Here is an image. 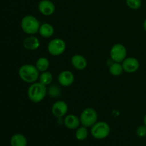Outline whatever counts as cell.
Listing matches in <instances>:
<instances>
[{"label": "cell", "instance_id": "obj_9", "mask_svg": "<svg viewBox=\"0 0 146 146\" xmlns=\"http://www.w3.org/2000/svg\"><path fill=\"white\" fill-rule=\"evenodd\" d=\"M68 109V105L65 101H58L53 104L51 107V113L56 118H61L67 113Z\"/></svg>", "mask_w": 146, "mask_h": 146}, {"label": "cell", "instance_id": "obj_20", "mask_svg": "<svg viewBox=\"0 0 146 146\" xmlns=\"http://www.w3.org/2000/svg\"><path fill=\"white\" fill-rule=\"evenodd\" d=\"M75 135L76 138L79 141H83L86 139L88 135V131L86 127L84 126V125L78 127L76 131Z\"/></svg>", "mask_w": 146, "mask_h": 146}, {"label": "cell", "instance_id": "obj_16", "mask_svg": "<svg viewBox=\"0 0 146 146\" xmlns=\"http://www.w3.org/2000/svg\"><path fill=\"white\" fill-rule=\"evenodd\" d=\"M10 144L11 146H27V139L22 134H14L11 136Z\"/></svg>", "mask_w": 146, "mask_h": 146}, {"label": "cell", "instance_id": "obj_22", "mask_svg": "<svg viewBox=\"0 0 146 146\" xmlns=\"http://www.w3.org/2000/svg\"><path fill=\"white\" fill-rule=\"evenodd\" d=\"M136 135L139 138L146 137V125H141L138 126L136 129Z\"/></svg>", "mask_w": 146, "mask_h": 146}, {"label": "cell", "instance_id": "obj_23", "mask_svg": "<svg viewBox=\"0 0 146 146\" xmlns=\"http://www.w3.org/2000/svg\"><path fill=\"white\" fill-rule=\"evenodd\" d=\"M49 94L50 95H51V96H54V97L57 96L59 95L60 94L59 88H58V87L52 86L51 88H50Z\"/></svg>", "mask_w": 146, "mask_h": 146}, {"label": "cell", "instance_id": "obj_25", "mask_svg": "<svg viewBox=\"0 0 146 146\" xmlns=\"http://www.w3.org/2000/svg\"><path fill=\"white\" fill-rule=\"evenodd\" d=\"M143 123L144 125H146V114L145 115V116H144V118H143Z\"/></svg>", "mask_w": 146, "mask_h": 146}, {"label": "cell", "instance_id": "obj_24", "mask_svg": "<svg viewBox=\"0 0 146 146\" xmlns=\"http://www.w3.org/2000/svg\"><path fill=\"white\" fill-rule=\"evenodd\" d=\"M143 29H145V31H146V19L145 20H144L143 24Z\"/></svg>", "mask_w": 146, "mask_h": 146}, {"label": "cell", "instance_id": "obj_1", "mask_svg": "<svg viewBox=\"0 0 146 146\" xmlns=\"http://www.w3.org/2000/svg\"><path fill=\"white\" fill-rule=\"evenodd\" d=\"M46 87L39 81L31 84L27 90L29 99L33 103H39L42 101L46 96Z\"/></svg>", "mask_w": 146, "mask_h": 146}, {"label": "cell", "instance_id": "obj_8", "mask_svg": "<svg viewBox=\"0 0 146 146\" xmlns=\"http://www.w3.org/2000/svg\"><path fill=\"white\" fill-rule=\"evenodd\" d=\"M122 66L124 71L128 74H133L139 69L140 62L134 57H126L122 62Z\"/></svg>", "mask_w": 146, "mask_h": 146}, {"label": "cell", "instance_id": "obj_14", "mask_svg": "<svg viewBox=\"0 0 146 146\" xmlns=\"http://www.w3.org/2000/svg\"><path fill=\"white\" fill-rule=\"evenodd\" d=\"M64 123L67 128L71 130L77 129L81 124L80 118L74 114L66 115L64 120Z\"/></svg>", "mask_w": 146, "mask_h": 146}, {"label": "cell", "instance_id": "obj_21", "mask_svg": "<svg viewBox=\"0 0 146 146\" xmlns=\"http://www.w3.org/2000/svg\"><path fill=\"white\" fill-rule=\"evenodd\" d=\"M125 3L130 9L134 10L138 9L142 6L141 0H125Z\"/></svg>", "mask_w": 146, "mask_h": 146}, {"label": "cell", "instance_id": "obj_15", "mask_svg": "<svg viewBox=\"0 0 146 146\" xmlns=\"http://www.w3.org/2000/svg\"><path fill=\"white\" fill-rule=\"evenodd\" d=\"M38 33L44 38H50L54 34V28L51 24L44 23L40 26Z\"/></svg>", "mask_w": 146, "mask_h": 146}, {"label": "cell", "instance_id": "obj_12", "mask_svg": "<svg viewBox=\"0 0 146 146\" xmlns=\"http://www.w3.org/2000/svg\"><path fill=\"white\" fill-rule=\"evenodd\" d=\"M71 63L74 68L79 71L85 69L88 64L86 58L81 54H75L71 58Z\"/></svg>", "mask_w": 146, "mask_h": 146}, {"label": "cell", "instance_id": "obj_10", "mask_svg": "<svg viewBox=\"0 0 146 146\" xmlns=\"http://www.w3.org/2000/svg\"><path fill=\"white\" fill-rule=\"evenodd\" d=\"M38 9L41 14L48 17L54 14L56 10V7L54 3L50 0H41L38 3Z\"/></svg>", "mask_w": 146, "mask_h": 146}, {"label": "cell", "instance_id": "obj_3", "mask_svg": "<svg viewBox=\"0 0 146 146\" xmlns=\"http://www.w3.org/2000/svg\"><path fill=\"white\" fill-rule=\"evenodd\" d=\"M40 26L38 20L32 15L25 16L21 21V29L28 35H34L38 33Z\"/></svg>", "mask_w": 146, "mask_h": 146}, {"label": "cell", "instance_id": "obj_7", "mask_svg": "<svg viewBox=\"0 0 146 146\" xmlns=\"http://www.w3.org/2000/svg\"><path fill=\"white\" fill-rule=\"evenodd\" d=\"M110 56L113 62L122 63L127 56V50L122 44H115L111 47Z\"/></svg>", "mask_w": 146, "mask_h": 146}, {"label": "cell", "instance_id": "obj_4", "mask_svg": "<svg viewBox=\"0 0 146 146\" xmlns=\"http://www.w3.org/2000/svg\"><path fill=\"white\" fill-rule=\"evenodd\" d=\"M111 132L110 125L104 121L96 122L91 127V133L92 136L97 140L105 139Z\"/></svg>", "mask_w": 146, "mask_h": 146}, {"label": "cell", "instance_id": "obj_11", "mask_svg": "<svg viewBox=\"0 0 146 146\" xmlns=\"http://www.w3.org/2000/svg\"><path fill=\"white\" fill-rule=\"evenodd\" d=\"M75 80L74 74L71 71L65 70L61 71L58 76V81L62 86L68 87L72 85Z\"/></svg>", "mask_w": 146, "mask_h": 146}, {"label": "cell", "instance_id": "obj_2", "mask_svg": "<svg viewBox=\"0 0 146 146\" xmlns=\"http://www.w3.org/2000/svg\"><path fill=\"white\" fill-rule=\"evenodd\" d=\"M19 76L24 82L33 84L36 82L39 78V71L36 66L32 64H24L19 69Z\"/></svg>", "mask_w": 146, "mask_h": 146}, {"label": "cell", "instance_id": "obj_13", "mask_svg": "<svg viewBox=\"0 0 146 146\" xmlns=\"http://www.w3.org/2000/svg\"><path fill=\"white\" fill-rule=\"evenodd\" d=\"M23 46L28 51H35L39 48L40 41L36 36L34 35H30L29 36L24 38Z\"/></svg>", "mask_w": 146, "mask_h": 146}, {"label": "cell", "instance_id": "obj_17", "mask_svg": "<svg viewBox=\"0 0 146 146\" xmlns=\"http://www.w3.org/2000/svg\"><path fill=\"white\" fill-rule=\"evenodd\" d=\"M35 66L39 72H44L49 68L50 63L48 58L46 57H40L36 61Z\"/></svg>", "mask_w": 146, "mask_h": 146}, {"label": "cell", "instance_id": "obj_19", "mask_svg": "<svg viewBox=\"0 0 146 146\" xmlns=\"http://www.w3.org/2000/svg\"><path fill=\"white\" fill-rule=\"evenodd\" d=\"M38 81L42 84L46 86L50 85L53 81V75L50 71H46L44 72H41V74L39 75Z\"/></svg>", "mask_w": 146, "mask_h": 146}, {"label": "cell", "instance_id": "obj_5", "mask_svg": "<svg viewBox=\"0 0 146 146\" xmlns=\"http://www.w3.org/2000/svg\"><path fill=\"white\" fill-rule=\"evenodd\" d=\"M98 121V113L93 108H85L81 112L80 115V121L81 124L84 126L88 128L92 127Z\"/></svg>", "mask_w": 146, "mask_h": 146}, {"label": "cell", "instance_id": "obj_6", "mask_svg": "<svg viewBox=\"0 0 146 146\" xmlns=\"http://www.w3.org/2000/svg\"><path fill=\"white\" fill-rule=\"evenodd\" d=\"M66 48V44L64 40L60 38H55L51 39L47 46L48 52L51 55L57 56L64 54Z\"/></svg>", "mask_w": 146, "mask_h": 146}, {"label": "cell", "instance_id": "obj_18", "mask_svg": "<svg viewBox=\"0 0 146 146\" xmlns=\"http://www.w3.org/2000/svg\"><path fill=\"white\" fill-rule=\"evenodd\" d=\"M123 71L122 64L118 62H113L109 66V72L113 76H118L121 75Z\"/></svg>", "mask_w": 146, "mask_h": 146}]
</instances>
